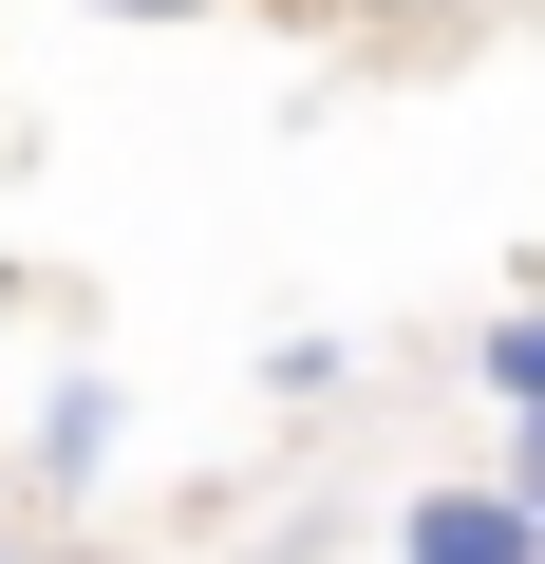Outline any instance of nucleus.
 I'll return each instance as SVG.
<instances>
[{
    "label": "nucleus",
    "mask_w": 545,
    "mask_h": 564,
    "mask_svg": "<svg viewBox=\"0 0 545 564\" xmlns=\"http://www.w3.org/2000/svg\"><path fill=\"white\" fill-rule=\"evenodd\" d=\"M489 377H508V395L545 414V321H489Z\"/></svg>",
    "instance_id": "nucleus-2"
},
{
    "label": "nucleus",
    "mask_w": 545,
    "mask_h": 564,
    "mask_svg": "<svg viewBox=\"0 0 545 564\" xmlns=\"http://www.w3.org/2000/svg\"><path fill=\"white\" fill-rule=\"evenodd\" d=\"M508 545H545L526 489H433V508H414V564H508Z\"/></svg>",
    "instance_id": "nucleus-1"
},
{
    "label": "nucleus",
    "mask_w": 545,
    "mask_h": 564,
    "mask_svg": "<svg viewBox=\"0 0 545 564\" xmlns=\"http://www.w3.org/2000/svg\"><path fill=\"white\" fill-rule=\"evenodd\" d=\"M526 508H545V433H526Z\"/></svg>",
    "instance_id": "nucleus-3"
},
{
    "label": "nucleus",
    "mask_w": 545,
    "mask_h": 564,
    "mask_svg": "<svg viewBox=\"0 0 545 564\" xmlns=\"http://www.w3.org/2000/svg\"><path fill=\"white\" fill-rule=\"evenodd\" d=\"M151 20H188V0H151Z\"/></svg>",
    "instance_id": "nucleus-4"
}]
</instances>
